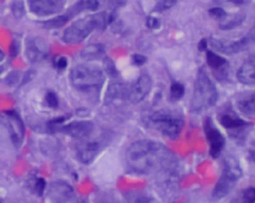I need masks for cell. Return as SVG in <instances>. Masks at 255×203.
Masks as SVG:
<instances>
[{
  "instance_id": "cell-1",
  "label": "cell",
  "mask_w": 255,
  "mask_h": 203,
  "mask_svg": "<svg viewBox=\"0 0 255 203\" xmlns=\"http://www.w3.org/2000/svg\"><path fill=\"white\" fill-rule=\"evenodd\" d=\"M128 167L138 174H149L174 167V156L166 146L155 140L142 139L133 142L127 149Z\"/></svg>"
},
{
  "instance_id": "cell-2",
  "label": "cell",
  "mask_w": 255,
  "mask_h": 203,
  "mask_svg": "<svg viewBox=\"0 0 255 203\" xmlns=\"http://www.w3.org/2000/svg\"><path fill=\"white\" fill-rule=\"evenodd\" d=\"M108 25V14L97 12L78 20L65 29L63 41L67 44H79L83 42L95 30H104Z\"/></svg>"
},
{
  "instance_id": "cell-3",
  "label": "cell",
  "mask_w": 255,
  "mask_h": 203,
  "mask_svg": "<svg viewBox=\"0 0 255 203\" xmlns=\"http://www.w3.org/2000/svg\"><path fill=\"white\" fill-rule=\"evenodd\" d=\"M217 89L204 69L198 72L194 83L193 94L191 99L190 109L192 113H199L210 109L217 103Z\"/></svg>"
},
{
  "instance_id": "cell-4",
  "label": "cell",
  "mask_w": 255,
  "mask_h": 203,
  "mask_svg": "<svg viewBox=\"0 0 255 203\" xmlns=\"http://www.w3.org/2000/svg\"><path fill=\"white\" fill-rule=\"evenodd\" d=\"M148 123L152 129L170 139L179 137L185 126L182 116L169 109L155 111L149 116Z\"/></svg>"
},
{
  "instance_id": "cell-5",
  "label": "cell",
  "mask_w": 255,
  "mask_h": 203,
  "mask_svg": "<svg viewBox=\"0 0 255 203\" xmlns=\"http://www.w3.org/2000/svg\"><path fill=\"white\" fill-rule=\"evenodd\" d=\"M242 175L243 171L238 159L233 156L226 157L224 160L222 174L212 191V198L220 200L229 195Z\"/></svg>"
},
{
  "instance_id": "cell-6",
  "label": "cell",
  "mask_w": 255,
  "mask_h": 203,
  "mask_svg": "<svg viewBox=\"0 0 255 203\" xmlns=\"http://www.w3.org/2000/svg\"><path fill=\"white\" fill-rule=\"evenodd\" d=\"M71 83L76 89L84 92L99 89L105 83L103 71L97 67L79 65L71 73Z\"/></svg>"
},
{
  "instance_id": "cell-7",
  "label": "cell",
  "mask_w": 255,
  "mask_h": 203,
  "mask_svg": "<svg viewBox=\"0 0 255 203\" xmlns=\"http://www.w3.org/2000/svg\"><path fill=\"white\" fill-rule=\"evenodd\" d=\"M203 129L209 146V154L212 158H219L226 145V138L211 117L204 119Z\"/></svg>"
},
{
  "instance_id": "cell-8",
  "label": "cell",
  "mask_w": 255,
  "mask_h": 203,
  "mask_svg": "<svg viewBox=\"0 0 255 203\" xmlns=\"http://www.w3.org/2000/svg\"><path fill=\"white\" fill-rule=\"evenodd\" d=\"M67 0H28L31 12L38 16H48L63 9Z\"/></svg>"
},
{
  "instance_id": "cell-9",
  "label": "cell",
  "mask_w": 255,
  "mask_h": 203,
  "mask_svg": "<svg viewBox=\"0 0 255 203\" xmlns=\"http://www.w3.org/2000/svg\"><path fill=\"white\" fill-rule=\"evenodd\" d=\"M249 42H250L249 37H245L237 41L218 39V38H211L209 40V44L214 49L220 53L228 55H236L242 52L249 45Z\"/></svg>"
},
{
  "instance_id": "cell-10",
  "label": "cell",
  "mask_w": 255,
  "mask_h": 203,
  "mask_svg": "<svg viewBox=\"0 0 255 203\" xmlns=\"http://www.w3.org/2000/svg\"><path fill=\"white\" fill-rule=\"evenodd\" d=\"M152 82L148 74H142L136 83L128 89V99L131 103L137 104L142 102L150 93Z\"/></svg>"
},
{
  "instance_id": "cell-11",
  "label": "cell",
  "mask_w": 255,
  "mask_h": 203,
  "mask_svg": "<svg viewBox=\"0 0 255 203\" xmlns=\"http://www.w3.org/2000/svg\"><path fill=\"white\" fill-rule=\"evenodd\" d=\"M219 123L224 129L234 133V135L240 133V131H243L249 126L247 121L238 116L233 111H225L219 116Z\"/></svg>"
},
{
  "instance_id": "cell-12",
  "label": "cell",
  "mask_w": 255,
  "mask_h": 203,
  "mask_svg": "<svg viewBox=\"0 0 255 203\" xmlns=\"http://www.w3.org/2000/svg\"><path fill=\"white\" fill-rule=\"evenodd\" d=\"M94 124L91 121H76L63 126L62 133L75 138H85L93 133Z\"/></svg>"
},
{
  "instance_id": "cell-13",
  "label": "cell",
  "mask_w": 255,
  "mask_h": 203,
  "mask_svg": "<svg viewBox=\"0 0 255 203\" xmlns=\"http://www.w3.org/2000/svg\"><path fill=\"white\" fill-rule=\"evenodd\" d=\"M5 118H6L12 143L16 147H18L22 143L24 133H25V128H24L23 123H22V120L20 119L18 115L14 111L7 112L5 113Z\"/></svg>"
},
{
  "instance_id": "cell-14",
  "label": "cell",
  "mask_w": 255,
  "mask_h": 203,
  "mask_svg": "<svg viewBox=\"0 0 255 203\" xmlns=\"http://www.w3.org/2000/svg\"><path fill=\"white\" fill-rule=\"evenodd\" d=\"M73 189L65 182H54L50 186L48 195L53 203H67L73 197Z\"/></svg>"
},
{
  "instance_id": "cell-15",
  "label": "cell",
  "mask_w": 255,
  "mask_h": 203,
  "mask_svg": "<svg viewBox=\"0 0 255 203\" xmlns=\"http://www.w3.org/2000/svg\"><path fill=\"white\" fill-rule=\"evenodd\" d=\"M101 149V142L98 140H88L78 147V157L80 161L88 164L95 160Z\"/></svg>"
},
{
  "instance_id": "cell-16",
  "label": "cell",
  "mask_w": 255,
  "mask_h": 203,
  "mask_svg": "<svg viewBox=\"0 0 255 203\" xmlns=\"http://www.w3.org/2000/svg\"><path fill=\"white\" fill-rule=\"evenodd\" d=\"M237 79L242 84L254 86L255 83V58H251L244 62L237 72Z\"/></svg>"
},
{
  "instance_id": "cell-17",
  "label": "cell",
  "mask_w": 255,
  "mask_h": 203,
  "mask_svg": "<svg viewBox=\"0 0 255 203\" xmlns=\"http://www.w3.org/2000/svg\"><path fill=\"white\" fill-rule=\"evenodd\" d=\"M25 52L30 62H37L45 58L46 55V48L39 41L31 39L27 42Z\"/></svg>"
},
{
  "instance_id": "cell-18",
  "label": "cell",
  "mask_w": 255,
  "mask_h": 203,
  "mask_svg": "<svg viewBox=\"0 0 255 203\" xmlns=\"http://www.w3.org/2000/svg\"><path fill=\"white\" fill-rule=\"evenodd\" d=\"M105 48L101 44H91L85 47L80 54L82 59L87 62H93L105 58Z\"/></svg>"
},
{
  "instance_id": "cell-19",
  "label": "cell",
  "mask_w": 255,
  "mask_h": 203,
  "mask_svg": "<svg viewBox=\"0 0 255 203\" xmlns=\"http://www.w3.org/2000/svg\"><path fill=\"white\" fill-rule=\"evenodd\" d=\"M128 89L121 83H112L110 85L105 96L107 104L112 103L113 101L122 98H128Z\"/></svg>"
},
{
  "instance_id": "cell-20",
  "label": "cell",
  "mask_w": 255,
  "mask_h": 203,
  "mask_svg": "<svg viewBox=\"0 0 255 203\" xmlns=\"http://www.w3.org/2000/svg\"><path fill=\"white\" fill-rule=\"evenodd\" d=\"M236 104L239 110L245 116H250V117L255 116V94L254 93L241 98L237 101Z\"/></svg>"
},
{
  "instance_id": "cell-21",
  "label": "cell",
  "mask_w": 255,
  "mask_h": 203,
  "mask_svg": "<svg viewBox=\"0 0 255 203\" xmlns=\"http://www.w3.org/2000/svg\"><path fill=\"white\" fill-rule=\"evenodd\" d=\"M206 60H207L208 65L215 70H221L222 68L227 65V61L226 58H224L223 57L217 55L212 51H207L206 52Z\"/></svg>"
},
{
  "instance_id": "cell-22",
  "label": "cell",
  "mask_w": 255,
  "mask_h": 203,
  "mask_svg": "<svg viewBox=\"0 0 255 203\" xmlns=\"http://www.w3.org/2000/svg\"><path fill=\"white\" fill-rule=\"evenodd\" d=\"M186 89L184 85L179 82H174L171 84L170 90H169V96H170L171 100L173 102H177L180 100L185 95Z\"/></svg>"
},
{
  "instance_id": "cell-23",
  "label": "cell",
  "mask_w": 255,
  "mask_h": 203,
  "mask_svg": "<svg viewBox=\"0 0 255 203\" xmlns=\"http://www.w3.org/2000/svg\"><path fill=\"white\" fill-rule=\"evenodd\" d=\"M245 18H246L245 15H236L231 18H229L228 21L223 20L219 24V27L222 30L233 29V28H236V27L239 26L244 22Z\"/></svg>"
},
{
  "instance_id": "cell-24",
  "label": "cell",
  "mask_w": 255,
  "mask_h": 203,
  "mask_svg": "<svg viewBox=\"0 0 255 203\" xmlns=\"http://www.w3.org/2000/svg\"><path fill=\"white\" fill-rule=\"evenodd\" d=\"M255 191L254 187H249L244 190L241 195L236 198L234 203H255Z\"/></svg>"
},
{
  "instance_id": "cell-25",
  "label": "cell",
  "mask_w": 255,
  "mask_h": 203,
  "mask_svg": "<svg viewBox=\"0 0 255 203\" xmlns=\"http://www.w3.org/2000/svg\"><path fill=\"white\" fill-rule=\"evenodd\" d=\"M103 65L104 69H105L107 74L109 75L111 77H117L119 74V72H118V69H117L116 65H115L113 60L111 59L108 57L104 58Z\"/></svg>"
},
{
  "instance_id": "cell-26",
  "label": "cell",
  "mask_w": 255,
  "mask_h": 203,
  "mask_svg": "<svg viewBox=\"0 0 255 203\" xmlns=\"http://www.w3.org/2000/svg\"><path fill=\"white\" fill-rule=\"evenodd\" d=\"M70 19H71V18L67 12L64 15H60V16L53 18V19L49 20L48 22H46V26L51 28H59V27L63 26L67 22H69Z\"/></svg>"
},
{
  "instance_id": "cell-27",
  "label": "cell",
  "mask_w": 255,
  "mask_h": 203,
  "mask_svg": "<svg viewBox=\"0 0 255 203\" xmlns=\"http://www.w3.org/2000/svg\"><path fill=\"white\" fill-rule=\"evenodd\" d=\"M177 1L178 0H160L153 8V12H162L166 10L170 9L177 4Z\"/></svg>"
},
{
  "instance_id": "cell-28",
  "label": "cell",
  "mask_w": 255,
  "mask_h": 203,
  "mask_svg": "<svg viewBox=\"0 0 255 203\" xmlns=\"http://www.w3.org/2000/svg\"><path fill=\"white\" fill-rule=\"evenodd\" d=\"M12 11L16 18H22L25 14V6L22 0H15L12 2Z\"/></svg>"
},
{
  "instance_id": "cell-29",
  "label": "cell",
  "mask_w": 255,
  "mask_h": 203,
  "mask_svg": "<svg viewBox=\"0 0 255 203\" xmlns=\"http://www.w3.org/2000/svg\"><path fill=\"white\" fill-rule=\"evenodd\" d=\"M209 13L211 16L217 19L222 20L228 15L227 12L221 7H214L209 10Z\"/></svg>"
},
{
  "instance_id": "cell-30",
  "label": "cell",
  "mask_w": 255,
  "mask_h": 203,
  "mask_svg": "<svg viewBox=\"0 0 255 203\" xmlns=\"http://www.w3.org/2000/svg\"><path fill=\"white\" fill-rule=\"evenodd\" d=\"M146 25L151 30H157L161 27V22L159 18L154 16H148L146 18Z\"/></svg>"
},
{
  "instance_id": "cell-31",
  "label": "cell",
  "mask_w": 255,
  "mask_h": 203,
  "mask_svg": "<svg viewBox=\"0 0 255 203\" xmlns=\"http://www.w3.org/2000/svg\"><path fill=\"white\" fill-rule=\"evenodd\" d=\"M45 101L48 106L51 108H56L58 105V97L53 92H48L45 96Z\"/></svg>"
},
{
  "instance_id": "cell-32",
  "label": "cell",
  "mask_w": 255,
  "mask_h": 203,
  "mask_svg": "<svg viewBox=\"0 0 255 203\" xmlns=\"http://www.w3.org/2000/svg\"><path fill=\"white\" fill-rule=\"evenodd\" d=\"M132 61L133 65L137 67L143 66L147 62V58L140 54H134L132 55Z\"/></svg>"
},
{
  "instance_id": "cell-33",
  "label": "cell",
  "mask_w": 255,
  "mask_h": 203,
  "mask_svg": "<svg viewBox=\"0 0 255 203\" xmlns=\"http://www.w3.org/2000/svg\"><path fill=\"white\" fill-rule=\"evenodd\" d=\"M128 0H109V5L113 11H117L119 8L127 5Z\"/></svg>"
},
{
  "instance_id": "cell-34",
  "label": "cell",
  "mask_w": 255,
  "mask_h": 203,
  "mask_svg": "<svg viewBox=\"0 0 255 203\" xmlns=\"http://www.w3.org/2000/svg\"><path fill=\"white\" fill-rule=\"evenodd\" d=\"M45 188V181L44 179L38 178L35 184V190L39 196H42Z\"/></svg>"
},
{
  "instance_id": "cell-35",
  "label": "cell",
  "mask_w": 255,
  "mask_h": 203,
  "mask_svg": "<svg viewBox=\"0 0 255 203\" xmlns=\"http://www.w3.org/2000/svg\"><path fill=\"white\" fill-rule=\"evenodd\" d=\"M67 65H68V62H67V59L65 57H59V58H56L55 61V68H58V69H65Z\"/></svg>"
},
{
  "instance_id": "cell-36",
  "label": "cell",
  "mask_w": 255,
  "mask_h": 203,
  "mask_svg": "<svg viewBox=\"0 0 255 203\" xmlns=\"http://www.w3.org/2000/svg\"><path fill=\"white\" fill-rule=\"evenodd\" d=\"M208 45H209L208 40L206 38H202L198 44V49L201 52H207Z\"/></svg>"
},
{
  "instance_id": "cell-37",
  "label": "cell",
  "mask_w": 255,
  "mask_h": 203,
  "mask_svg": "<svg viewBox=\"0 0 255 203\" xmlns=\"http://www.w3.org/2000/svg\"><path fill=\"white\" fill-rule=\"evenodd\" d=\"M227 1L237 5H243L245 3V0H227Z\"/></svg>"
},
{
  "instance_id": "cell-38",
  "label": "cell",
  "mask_w": 255,
  "mask_h": 203,
  "mask_svg": "<svg viewBox=\"0 0 255 203\" xmlns=\"http://www.w3.org/2000/svg\"><path fill=\"white\" fill-rule=\"evenodd\" d=\"M4 58V53L2 52V49L0 48V62H2Z\"/></svg>"
}]
</instances>
